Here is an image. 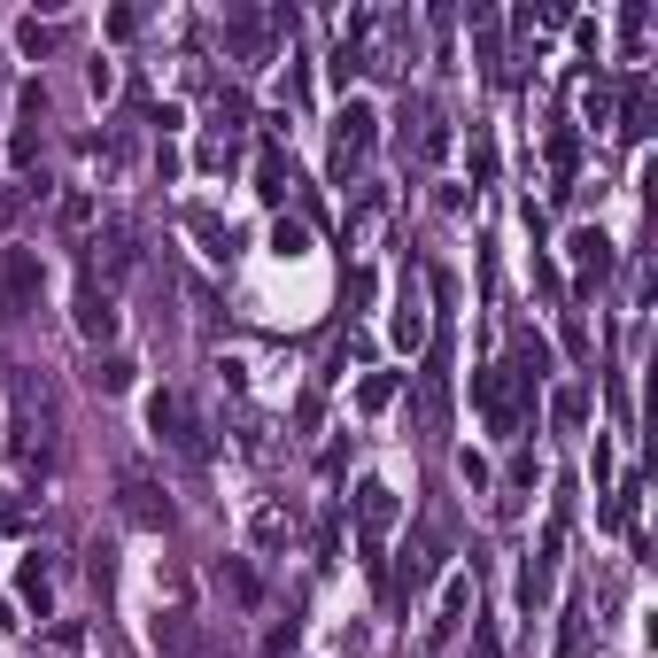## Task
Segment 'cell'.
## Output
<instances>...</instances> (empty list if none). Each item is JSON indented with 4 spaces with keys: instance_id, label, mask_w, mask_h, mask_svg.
Returning a JSON list of instances; mask_svg holds the SVG:
<instances>
[{
    "instance_id": "1",
    "label": "cell",
    "mask_w": 658,
    "mask_h": 658,
    "mask_svg": "<svg viewBox=\"0 0 658 658\" xmlns=\"http://www.w3.org/2000/svg\"><path fill=\"white\" fill-rule=\"evenodd\" d=\"M148 434L163 449H179L186 465L210 457V426H202V411H194V395H179V388H155L148 395Z\"/></svg>"
},
{
    "instance_id": "2",
    "label": "cell",
    "mask_w": 658,
    "mask_h": 658,
    "mask_svg": "<svg viewBox=\"0 0 658 658\" xmlns=\"http://www.w3.org/2000/svg\"><path fill=\"white\" fill-rule=\"evenodd\" d=\"M473 411L488 419V434H519V426H527V388L511 380L504 364H480L473 372Z\"/></svg>"
},
{
    "instance_id": "3",
    "label": "cell",
    "mask_w": 658,
    "mask_h": 658,
    "mask_svg": "<svg viewBox=\"0 0 658 658\" xmlns=\"http://www.w3.org/2000/svg\"><path fill=\"white\" fill-rule=\"evenodd\" d=\"M372 140H380V109H372V101H341V117H333V179L341 186H349V171L372 155Z\"/></svg>"
},
{
    "instance_id": "4",
    "label": "cell",
    "mask_w": 658,
    "mask_h": 658,
    "mask_svg": "<svg viewBox=\"0 0 658 658\" xmlns=\"http://www.w3.org/2000/svg\"><path fill=\"white\" fill-rule=\"evenodd\" d=\"M449 542L434 535V527H411V542H403V558H395V597L411 604L419 589H434V573H442Z\"/></svg>"
},
{
    "instance_id": "5",
    "label": "cell",
    "mask_w": 658,
    "mask_h": 658,
    "mask_svg": "<svg viewBox=\"0 0 658 658\" xmlns=\"http://www.w3.org/2000/svg\"><path fill=\"white\" fill-rule=\"evenodd\" d=\"M117 511L132 519V527H148V535H163V527H171V496H163L140 465H124V473H117Z\"/></svg>"
},
{
    "instance_id": "6",
    "label": "cell",
    "mask_w": 658,
    "mask_h": 658,
    "mask_svg": "<svg viewBox=\"0 0 658 658\" xmlns=\"http://www.w3.org/2000/svg\"><path fill=\"white\" fill-rule=\"evenodd\" d=\"M39 248H0V318H24L31 295H39Z\"/></svg>"
},
{
    "instance_id": "7",
    "label": "cell",
    "mask_w": 658,
    "mask_h": 658,
    "mask_svg": "<svg viewBox=\"0 0 658 658\" xmlns=\"http://www.w3.org/2000/svg\"><path fill=\"white\" fill-rule=\"evenodd\" d=\"M558 550H566V519H550V527H542V542H535V566H527V581H519V604H527V612H542V604H550Z\"/></svg>"
},
{
    "instance_id": "8",
    "label": "cell",
    "mask_w": 658,
    "mask_h": 658,
    "mask_svg": "<svg viewBox=\"0 0 658 658\" xmlns=\"http://www.w3.org/2000/svg\"><path fill=\"white\" fill-rule=\"evenodd\" d=\"M465 612H473V573H449L442 604H434V620H426V651H442L449 635L465 628Z\"/></svg>"
},
{
    "instance_id": "9",
    "label": "cell",
    "mask_w": 658,
    "mask_h": 658,
    "mask_svg": "<svg viewBox=\"0 0 658 658\" xmlns=\"http://www.w3.org/2000/svg\"><path fill=\"white\" fill-rule=\"evenodd\" d=\"M70 318H78L86 341H109V333H117V302H109V287H101V271L78 279V310H70Z\"/></svg>"
},
{
    "instance_id": "10",
    "label": "cell",
    "mask_w": 658,
    "mask_h": 658,
    "mask_svg": "<svg viewBox=\"0 0 658 658\" xmlns=\"http://www.w3.org/2000/svg\"><path fill=\"white\" fill-rule=\"evenodd\" d=\"M395 519H403L395 488H388V480H364V488H357V527H364V542H388Z\"/></svg>"
},
{
    "instance_id": "11",
    "label": "cell",
    "mask_w": 658,
    "mask_h": 658,
    "mask_svg": "<svg viewBox=\"0 0 658 658\" xmlns=\"http://www.w3.org/2000/svg\"><path fill=\"white\" fill-rule=\"evenodd\" d=\"M426 341H434V333H426V295H419V279H403V295H395V349L419 357Z\"/></svg>"
},
{
    "instance_id": "12",
    "label": "cell",
    "mask_w": 658,
    "mask_h": 658,
    "mask_svg": "<svg viewBox=\"0 0 658 658\" xmlns=\"http://www.w3.org/2000/svg\"><path fill=\"white\" fill-rule=\"evenodd\" d=\"M93 248H101V271H109V279H117V271H132V264H140V233H132V217H109Z\"/></svg>"
},
{
    "instance_id": "13",
    "label": "cell",
    "mask_w": 658,
    "mask_h": 658,
    "mask_svg": "<svg viewBox=\"0 0 658 658\" xmlns=\"http://www.w3.org/2000/svg\"><path fill=\"white\" fill-rule=\"evenodd\" d=\"M550 364H558V357H550V341H542V333H519V341H511V364H504V372L519 380V388H535V380H550Z\"/></svg>"
},
{
    "instance_id": "14",
    "label": "cell",
    "mask_w": 658,
    "mask_h": 658,
    "mask_svg": "<svg viewBox=\"0 0 658 658\" xmlns=\"http://www.w3.org/2000/svg\"><path fill=\"white\" fill-rule=\"evenodd\" d=\"M225 39H233L240 62H264V16L256 8H225Z\"/></svg>"
},
{
    "instance_id": "15",
    "label": "cell",
    "mask_w": 658,
    "mask_h": 658,
    "mask_svg": "<svg viewBox=\"0 0 658 658\" xmlns=\"http://www.w3.org/2000/svg\"><path fill=\"white\" fill-rule=\"evenodd\" d=\"M186 233L202 240V256H217V264L233 256V225H225V217H217V210H202V202L186 210Z\"/></svg>"
},
{
    "instance_id": "16",
    "label": "cell",
    "mask_w": 658,
    "mask_h": 658,
    "mask_svg": "<svg viewBox=\"0 0 658 658\" xmlns=\"http://www.w3.org/2000/svg\"><path fill=\"white\" fill-rule=\"evenodd\" d=\"M16 597H24V612L47 620V604H55V573H47V558H24V566H16Z\"/></svg>"
},
{
    "instance_id": "17",
    "label": "cell",
    "mask_w": 658,
    "mask_h": 658,
    "mask_svg": "<svg viewBox=\"0 0 658 658\" xmlns=\"http://www.w3.org/2000/svg\"><path fill=\"white\" fill-rule=\"evenodd\" d=\"M566 248H573V264H581V279H604V271H612V240H604L597 225H581Z\"/></svg>"
},
{
    "instance_id": "18",
    "label": "cell",
    "mask_w": 658,
    "mask_h": 658,
    "mask_svg": "<svg viewBox=\"0 0 658 658\" xmlns=\"http://www.w3.org/2000/svg\"><path fill=\"white\" fill-rule=\"evenodd\" d=\"M155 651H171V658H202V635H194V620H186V612H163V620H155Z\"/></svg>"
},
{
    "instance_id": "19",
    "label": "cell",
    "mask_w": 658,
    "mask_h": 658,
    "mask_svg": "<svg viewBox=\"0 0 658 658\" xmlns=\"http://www.w3.org/2000/svg\"><path fill=\"white\" fill-rule=\"evenodd\" d=\"M62 47V31L55 24H39V16H24V24H16V55H31V62H47Z\"/></svg>"
},
{
    "instance_id": "20",
    "label": "cell",
    "mask_w": 658,
    "mask_h": 658,
    "mask_svg": "<svg viewBox=\"0 0 658 658\" xmlns=\"http://www.w3.org/2000/svg\"><path fill=\"white\" fill-rule=\"evenodd\" d=\"M256 194H264V202H287V155L279 148L256 155Z\"/></svg>"
},
{
    "instance_id": "21",
    "label": "cell",
    "mask_w": 658,
    "mask_h": 658,
    "mask_svg": "<svg viewBox=\"0 0 658 658\" xmlns=\"http://www.w3.org/2000/svg\"><path fill=\"white\" fill-rule=\"evenodd\" d=\"M132 372H140V364H132V357H117V349H109V357L93 364V395H124V388H132Z\"/></svg>"
},
{
    "instance_id": "22",
    "label": "cell",
    "mask_w": 658,
    "mask_h": 658,
    "mask_svg": "<svg viewBox=\"0 0 658 658\" xmlns=\"http://www.w3.org/2000/svg\"><path fill=\"white\" fill-rule=\"evenodd\" d=\"M395 388H403L395 372H364V380H357V411H388V403H395Z\"/></svg>"
},
{
    "instance_id": "23",
    "label": "cell",
    "mask_w": 658,
    "mask_h": 658,
    "mask_svg": "<svg viewBox=\"0 0 658 658\" xmlns=\"http://www.w3.org/2000/svg\"><path fill=\"white\" fill-rule=\"evenodd\" d=\"M573 163H581V132H573V124H558V132H550V171H558V179H573Z\"/></svg>"
},
{
    "instance_id": "24",
    "label": "cell",
    "mask_w": 658,
    "mask_h": 658,
    "mask_svg": "<svg viewBox=\"0 0 658 658\" xmlns=\"http://www.w3.org/2000/svg\"><path fill=\"white\" fill-rule=\"evenodd\" d=\"M635 496H643V488H635V480H620V488H612V504H604V527L635 535Z\"/></svg>"
},
{
    "instance_id": "25",
    "label": "cell",
    "mask_w": 658,
    "mask_h": 658,
    "mask_svg": "<svg viewBox=\"0 0 658 658\" xmlns=\"http://www.w3.org/2000/svg\"><path fill=\"white\" fill-rule=\"evenodd\" d=\"M550 419H558V426H589V395H581V388H558V395H550Z\"/></svg>"
},
{
    "instance_id": "26",
    "label": "cell",
    "mask_w": 658,
    "mask_h": 658,
    "mask_svg": "<svg viewBox=\"0 0 658 658\" xmlns=\"http://www.w3.org/2000/svg\"><path fill=\"white\" fill-rule=\"evenodd\" d=\"M271 248H279V256H302V248H310V225H302V217H279V225H271Z\"/></svg>"
},
{
    "instance_id": "27",
    "label": "cell",
    "mask_w": 658,
    "mask_h": 658,
    "mask_svg": "<svg viewBox=\"0 0 658 658\" xmlns=\"http://www.w3.org/2000/svg\"><path fill=\"white\" fill-rule=\"evenodd\" d=\"M31 155H39V117H24L16 132H8V163H16V171H24Z\"/></svg>"
},
{
    "instance_id": "28",
    "label": "cell",
    "mask_w": 658,
    "mask_h": 658,
    "mask_svg": "<svg viewBox=\"0 0 658 658\" xmlns=\"http://www.w3.org/2000/svg\"><path fill=\"white\" fill-rule=\"evenodd\" d=\"M279 535H287V511H256L248 542H256V550H279Z\"/></svg>"
},
{
    "instance_id": "29",
    "label": "cell",
    "mask_w": 658,
    "mask_h": 658,
    "mask_svg": "<svg viewBox=\"0 0 658 658\" xmlns=\"http://www.w3.org/2000/svg\"><path fill=\"white\" fill-rule=\"evenodd\" d=\"M326 70H333V86H349V78H357V70H364V47H349V39H341V47H333V62H326Z\"/></svg>"
},
{
    "instance_id": "30",
    "label": "cell",
    "mask_w": 658,
    "mask_h": 658,
    "mask_svg": "<svg viewBox=\"0 0 658 658\" xmlns=\"http://www.w3.org/2000/svg\"><path fill=\"white\" fill-rule=\"evenodd\" d=\"M643 31H651V8H643V0H628V8H620V39H628V47H643Z\"/></svg>"
},
{
    "instance_id": "31",
    "label": "cell",
    "mask_w": 658,
    "mask_h": 658,
    "mask_svg": "<svg viewBox=\"0 0 658 658\" xmlns=\"http://www.w3.org/2000/svg\"><path fill=\"white\" fill-rule=\"evenodd\" d=\"M225 589H233L240 604H256V597H264V589H256V573L240 566V558H225Z\"/></svg>"
},
{
    "instance_id": "32",
    "label": "cell",
    "mask_w": 658,
    "mask_h": 658,
    "mask_svg": "<svg viewBox=\"0 0 658 658\" xmlns=\"http://www.w3.org/2000/svg\"><path fill=\"white\" fill-rule=\"evenodd\" d=\"M62 225L86 233V225H93V194H62Z\"/></svg>"
},
{
    "instance_id": "33",
    "label": "cell",
    "mask_w": 658,
    "mask_h": 658,
    "mask_svg": "<svg viewBox=\"0 0 658 658\" xmlns=\"http://www.w3.org/2000/svg\"><path fill=\"white\" fill-rule=\"evenodd\" d=\"M217 124H225V132H240V124H248V101H240V93H233V86L217 93Z\"/></svg>"
},
{
    "instance_id": "34",
    "label": "cell",
    "mask_w": 658,
    "mask_h": 658,
    "mask_svg": "<svg viewBox=\"0 0 658 658\" xmlns=\"http://www.w3.org/2000/svg\"><path fill=\"white\" fill-rule=\"evenodd\" d=\"M473 179H480V186L496 179V140H488V132H473Z\"/></svg>"
},
{
    "instance_id": "35",
    "label": "cell",
    "mask_w": 658,
    "mask_h": 658,
    "mask_svg": "<svg viewBox=\"0 0 658 658\" xmlns=\"http://www.w3.org/2000/svg\"><path fill=\"white\" fill-rule=\"evenodd\" d=\"M419 148H426V163H442V155H449V124H442V117H426Z\"/></svg>"
},
{
    "instance_id": "36",
    "label": "cell",
    "mask_w": 658,
    "mask_h": 658,
    "mask_svg": "<svg viewBox=\"0 0 658 658\" xmlns=\"http://www.w3.org/2000/svg\"><path fill=\"white\" fill-rule=\"evenodd\" d=\"M333 550H341V511H326V527H318V566H333Z\"/></svg>"
},
{
    "instance_id": "37",
    "label": "cell",
    "mask_w": 658,
    "mask_h": 658,
    "mask_svg": "<svg viewBox=\"0 0 658 658\" xmlns=\"http://www.w3.org/2000/svg\"><path fill=\"white\" fill-rule=\"evenodd\" d=\"M581 109H589V124H604V117H612V86H604V78H597V86L581 93Z\"/></svg>"
},
{
    "instance_id": "38",
    "label": "cell",
    "mask_w": 658,
    "mask_h": 658,
    "mask_svg": "<svg viewBox=\"0 0 658 658\" xmlns=\"http://www.w3.org/2000/svg\"><path fill=\"white\" fill-rule=\"evenodd\" d=\"M109 39H140V8H109Z\"/></svg>"
},
{
    "instance_id": "39",
    "label": "cell",
    "mask_w": 658,
    "mask_h": 658,
    "mask_svg": "<svg viewBox=\"0 0 658 658\" xmlns=\"http://www.w3.org/2000/svg\"><path fill=\"white\" fill-rule=\"evenodd\" d=\"M86 86H93V101H109V93H117V70H109V62H93Z\"/></svg>"
},
{
    "instance_id": "40",
    "label": "cell",
    "mask_w": 658,
    "mask_h": 658,
    "mask_svg": "<svg viewBox=\"0 0 658 658\" xmlns=\"http://www.w3.org/2000/svg\"><path fill=\"white\" fill-rule=\"evenodd\" d=\"M318 419H326V403H318V395H302V403H295V426H302V434H318Z\"/></svg>"
},
{
    "instance_id": "41",
    "label": "cell",
    "mask_w": 658,
    "mask_h": 658,
    "mask_svg": "<svg viewBox=\"0 0 658 658\" xmlns=\"http://www.w3.org/2000/svg\"><path fill=\"white\" fill-rule=\"evenodd\" d=\"M457 473H465V488H488V465H480L473 449H457Z\"/></svg>"
}]
</instances>
